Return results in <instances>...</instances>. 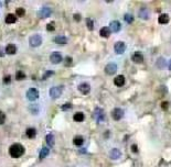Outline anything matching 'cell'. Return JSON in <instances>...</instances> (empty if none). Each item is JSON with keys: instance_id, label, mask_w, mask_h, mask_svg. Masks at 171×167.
<instances>
[{"instance_id": "1", "label": "cell", "mask_w": 171, "mask_h": 167, "mask_svg": "<svg viewBox=\"0 0 171 167\" xmlns=\"http://www.w3.org/2000/svg\"><path fill=\"white\" fill-rule=\"evenodd\" d=\"M9 153H10V155L13 158H18L25 154V148H23L21 144H18V143H17V144L11 145L10 148H9Z\"/></svg>"}, {"instance_id": "2", "label": "cell", "mask_w": 171, "mask_h": 167, "mask_svg": "<svg viewBox=\"0 0 171 167\" xmlns=\"http://www.w3.org/2000/svg\"><path fill=\"white\" fill-rule=\"evenodd\" d=\"M93 117L96 120L97 123H101L103 121H105V113L103 111V109L101 108H96L94 110V113H93Z\"/></svg>"}, {"instance_id": "3", "label": "cell", "mask_w": 171, "mask_h": 167, "mask_svg": "<svg viewBox=\"0 0 171 167\" xmlns=\"http://www.w3.org/2000/svg\"><path fill=\"white\" fill-rule=\"evenodd\" d=\"M29 44L32 46V47H38L42 44V36L40 34H34L32 35L29 40Z\"/></svg>"}, {"instance_id": "4", "label": "cell", "mask_w": 171, "mask_h": 167, "mask_svg": "<svg viewBox=\"0 0 171 167\" xmlns=\"http://www.w3.org/2000/svg\"><path fill=\"white\" fill-rule=\"evenodd\" d=\"M63 93V86H56V87H52L50 89V96L52 98L57 99Z\"/></svg>"}, {"instance_id": "5", "label": "cell", "mask_w": 171, "mask_h": 167, "mask_svg": "<svg viewBox=\"0 0 171 167\" xmlns=\"http://www.w3.org/2000/svg\"><path fill=\"white\" fill-rule=\"evenodd\" d=\"M39 90L35 88H30L28 91H27V98L29 99L30 101H34L39 98Z\"/></svg>"}, {"instance_id": "6", "label": "cell", "mask_w": 171, "mask_h": 167, "mask_svg": "<svg viewBox=\"0 0 171 167\" xmlns=\"http://www.w3.org/2000/svg\"><path fill=\"white\" fill-rule=\"evenodd\" d=\"M52 13V10L49 8V7H43V8H41L39 10V12H38V15L40 17L41 19H46V18H49Z\"/></svg>"}, {"instance_id": "7", "label": "cell", "mask_w": 171, "mask_h": 167, "mask_svg": "<svg viewBox=\"0 0 171 167\" xmlns=\"http://www.w3.org/2000/svg\"><path fill=\"white\" fill-rule=\"evenodd\" d=\"M126 49V44L121 41H118L116 42L115 45H114V51H115L117 54H123Z\"/></svg>"}, {"instance_id": "8", "label": "cell", "mask_w": 171, "mask_h": 167, "mask_svg": "<svg viewBox=\"0 0 171 167\" xmlns=\"http://www.w3.org/2000/svg\"><path fill=\"white\" fill-rule=\"evenodd\" d=\"M111 117H113L114 120L118 121V120H121V119L124 117V111L119 108H115L111 111Z\"/></svg>"}, {"instance_id": "9", "label": "cell", "mask_w": 171, "mask_h": 167, "mask_svg": "<svg viewBox=\"0 0 171 167\" xmlns=\"http://www.w3.org/2000/svg\"><path fill=\"white\" fill-rule=\"evenodd\" d=\"M117 72V65L115 63H109L106 65L105 67V73L107 75H114Z\"/></svg>"}, {"instance_id": "10", "label": "cell", "mask_w": 171, "mask_h": 167, "mask_svg": "<svg viewBox=\"0 0 171 167\" xmlns=\"http://www.w3.org/2000/svg\"><path fill=\"white\" fill-rule=\"evenodd\" d=\"M50 61L51 63H53V64H59L62 62V55L61 53L59 52H54V53H52L50 56Z\"/></svg>"}, {"instance_id": "11", "label": "cell", "mask_w": 171, "mask_h": 167, "mask_svg": "<svg viewBox=\"0 0 171 167\" xmlns=\"http://www.w3.org/2000/svg\"><path fill=\"white\" fill-rule=\"evenodd\" d=\"M131 59H132V62L134 63H136V64H140L144 62V55L141 54L140 52H135L132 56H131Z\"/></svg>"}, {"instance_id": "12", "label": "cell", "mask_w": 171, "mask_h": 167, "mask_svg": "<svg viewBox=\"0 0 171 167\" xmlns=\"http://www.w3.org/2000/svg\"><path fill=\"white\" fill-rule=\"evenodd\" d=\"M109 29H111V31H113V32H118V31H121V23H119V21H117V20H115V21H111V24H109V26H108Z\"/></svg>"}, {"instance_id": "13", "label": "cell", "mask_w": 171, "mask_h": 167, "mask_svg": "<svg viewBox=\"0 0 171 167\" xmlns=\"http://www.w3.org/2000/svg\"><path fill=\"white\" fill-rule=\"evenodd\" d=\"M78 90H80L83 95H87V93H90V91H91V86H90L88 84L83 83L78 86Z\"/></svg>"}, {"instance_id": "14", "label": "cell", "mask_w": 171, "mask_h": 167, "mask_svg": "<svg viewBox=\"0 0 171 167\" xmlns=\"http://www.w3.org/2000/svg\"><path fill=\"white\" fill-rule=\"evenodd\" d=\"M114 84H115L117 87H121L125 85V77L123 75H118L116 76L115 79H114Z\"/></svg>"}, {"instance_id": "15", "label": "cell", "mask_w": 171, "mask_h": 167, "mask_svg": "<svg viewBox=\"0 0 171 167\" xmlns=\"http://www.w3.org/2000/svg\"><path fill=\"white\" fill-rule=\"evenodd\" d=\"M6 53L10 55H15L17 53V46L15 44H12V43L8 44L6 46Z\"/></svg>"}, {"instance_id": "16", "label": "cell", "mask_w": 171, "mask_h": 167, "mask_svg": "<svg viewBox=\"0 0 171 167\" xmlns=\"http://www.w3.org/2000/svg\"><path fill=\"white\" fill-rule=\"evenodd\" d=\"M54 42L59 45H65L67 43V39H66L65 36H63V35H57L54 39Z\"/></svg>"}, {"instance_id": "17", "label": "cell", "mask_w": 171, "mask_h": 167, "mask_svg": "<svg viewBox=\"0 0 171 167\" xmlns=\"http://www.w3.org/2000/svg\"><path fill=\"white\" fill-rule=\"evenodd\" d=\"M109 155H111V158H113V159H118V158H121V153L118 148H113L111 151V154H109Z\"/></svg>"}, {"instance_id": "18", "label": "cell", "mask_w": 171, "mask_h": 167, "mask_svg": "<svg viewBox=\"0 0 171 167\" xmlns=\"http://www.w3.org/2000/svg\"><path fill=\"white\" fill-rule=\"evenodd\" d=\"M169 15H167V13H162V15H159V18H158V22L161 23V24H167L168 22H169Z\"/></svg>"}, {"instance_id": "19", "label": "cell", "mask_w": 171, "mask_h": 167, "mask_svg": "<svg viewBox=\"0 0 171 167\" xmlns=\"http://www.w3.org/2000/svg\"><path fill=\"white\" fill-rule=\"evenodd\" d=\"M139 17H140V19H142V20L149 19V11H148V9H146V8L140 9V11H139Z\"/></svg>"}, {"instance_id": "20", "label": "cell", "mask_w": 171, "mask_h": 167, "mask_svg": "<svg viewBox=\"0 0 171 167\" xmlns=\"http://www.w3.org/2000/svg\"><path fill=\"white\" fill-rule=\"evenodd\" d=\"M111 29L108 28V26H104V28H102L101 29V32H100V34H101L102 38H108L109 35H111Z\"/></svg>"}, {"instance_id": "21", "label": "cell", "mask_w": 171, "mask_h": 167, "mask_svg": "<svg viewBox=\"0 0 171 167\" xmlns=\"http://www.w3.org/2000/svg\"><path fill=\"white\" fill-rule=\"evenodd\" d=\"M15 21H17V17H15V15H12V13L7 15V17H6V23L12 24V23H15Z\"/></svg>"}, {"instance_id": "22", "label": "cell", "mask_w": 171, "mask_h": 167, "mask_svg": "<svg viewBox=\"0 0 171 167\" xmlns=\"http://www.w3.org/2000/svg\"><path fill=\"white\" fill-rule=\"evenodd\" d=\"M73 143H74V145H76V146H81L84 143V138H83V136L76 135L75 138H73Z\"/></svg>"}, {"instance_id": "23", "label": "cell", "mask_w": 171, "mask_h": 167, "mask_svg": "<svg viewBox=\"0 0 171 167\" xmlns=\"http://www.w3.org/2000/svg\"><path fill=\"white\" fill-rule=\"evenodd\" d=\"M25 134H27V136L29 138H35V135H36V131H35V129H33V128H29V129H27Z\"/></svg>"}, {"instance_id": "24", "label": "cell", "mask_w": 171, "mask_h": 167, "mask_svg": "<svg viewBox=\"0 0 171 167\" xmlns=\"http://www.w3.org/2000/svg\"><path fill=\"white\" fill-rule=\"evenodd\" d=\"M73 119H74V121H75V122H82V121H84V113L83 112H76L75 114H74Z\"/></svg>"}, {"instance_id": "25", "label": "cell", "mask_w": 171, "mask_h": 167, "mask_svg": "<svg viewBox=\"0 0 171 167\" xmlns=\"http://www.w3.org/2000/svg\"><path fill=\"white\" fill-rule=\"evenodd\" d=\"M46 143H48V145L49 146H53L54 145V136H53V134H48L46 135Z\"/></svg>"}, {"instance_id": "26", "label": "cell", "mask_w": 171, "mask_h": 167, "mask_svg": "<svg viewBox=\"0 0 171 167\" xmlns=\"http://www.w3.org/2000/svg\"><path fill=\"white\" fill-rule=\"evenodd\" d=\"M49 153H50V150L48 148H43L41 150V153H40V159H43V158H46L48 155H49Z\"/></svg>"}, {"instance_id": "27", "label": "cell", "mask_w": 171, "mask_h": 167, "mask_svg": "<svg viewBox=\"0 0 171 167\" xmlns=\"http://www.w3.org/2000/svg\"><path fill=\"white\" fill-rule=\"evenodd\" d=\"M15 78H17V80H23L25 78V74L22 70H18L15 74Z\"/></svg>"}, {"instance_id": "28", "label": "cell", "mask_w": 171, "mask_h": 167, "mask_svg": "<svg viewBox=\"0 0 171 167\" xmlns=\"http://www.w3.org/2000/svg\"><path fill=\"white\" fill-rule=\"evenodd\" d=\"M124 20H125L127 23H132L134 22V17L130 15V13H126L124 15Z\"/></svg>"}, {"instance_id": "29", "label": "cell", "mask_w": 171, "mask_h": 167, "mask_svg": "<svg viewBox=\"0 0 171 167\" xmlns=\"http://www.w3.org/2000/svg\"><path fill=\"white\" fill-rule=\"evenodd\" d=\"M54 29H55V23H54L53 21L46 24V30H48L49 32H52V31H54Z\"/></svg>"}, {"instance_id": "30", "label": "cell", "mask_w": 171, "mask_h": 167, "mask_svg": "<svg viewBox=\"0 0 171 167\" xmlns=\"http://www.w3.org/2000/svg\"><path fill=\"white\" fill-rule=\"evenodd\" d=\"M86 24H87V28L88 30H93L94 29V22L92 19H87L86 20Z\"/></svg>"}, {"instance_id": "31", "label": "cell", "mask_w": 171, "mask_h": 167, "mask_svg": "<svg viewBox=\"0 0 171 167\" xmlns=\"http://www.w3.org/2000/svg\"><path fill=\"white\" fill-rule=\"evenodd\" d=\"M53 74H54V73H53V70H46V74L42 76V79H43V80H46V79H48L50 76H52Z\"/></svg>"}, {"instance_id": "32", "label": "cell", "mask_w": 171, "mask_h": 167, "mask_svg": "<svg viewBox=\"0 0 171 167\" xmlns=\"http://www.w3.org/2000/svg\"><path fill=\"white\" fill-rule=\"evenodd\" d=\"M25 10L23 8H18L17 9V15L18 17H22V15H25Z\"/></svg>"}, {"instance_id": "33", "label": "cell", "mask_w": 171, "mask_h": 167, "mask_svg": "<svg viewBox=\"0 0 171 167\" xmlns=\"http://www.w3.org/2000/svg\"><path fill=\"white\" fill-rule=\"evenodd\" d=\"M165 65H166V63H165V59H163V58H159V59H158V63H157V66H158V67L162 68Z\"/></svg>"}, {"instance_id": "34", "label": "cell", "mask_w": 171, "mask_h": 167, "mask_svg": "<svg viewBox=\"0 0 171 167\" xmlns=\"http://www.w3.org/2000/svg\"><path fill=\"white\" fill-rule=\"evenodd\" d=\"M6 121V114L2 111H0V124H4Z\"/></svg>"}, {"instance_id": "35", "label": "cell", "mask_w": 171, "mask_h": 167, "mask_svg": "<svg viewBox=\"0 0 171 167\" xmlns=\"http://www.w3.org/2000/svg\"><path fill=\"white\" fill-rule=\"evenodd\" d=\"M69 109H72V104H71V103H65L64 106H62V110H63V111H66V110H69Z\"/></svg>"}, {"instance_id": "36", "label": "cell", "mask_w": 171, "mask_h": 167, "mask_svg": "<svg viewBox=\"0 0 171 167\" xmlns=\"http://www.w3.org/2000/svg\"><path fill=\"white\" fill-rule=\"evenodd\" d=\"M70 65H72V57L67 56L65 57V66H70Z\"/></svg>"}, {"instance_id": "37", "label": "cell", "mask_w": 171, "mask_h": 167, "mask_svg": "<svg viewBox=\"0 0 171 167\" xmlns=\"http://www.w3.org/2000/svg\"><path fill=\"white\" fill-rule=\"evenodd\" d=\"M161 108L163 109V110H167V109L169 108V103L167 102V101H163V102L161 103Z\"/></svg>"}, {"instance_id": "38", "label": "cell", "mask_w": 171, "mask_h": 167, "mask_svg": "<svg viewBox=\"0 0 171 167\" xmlns=\"http://www.w3.org/2000/svg\"><path fill=\"white\" fill-rule=\"evenodd\" d=\"M11 80V77L10 76H5V78H4V83L5 84H9Z\"/></svg>"}, {"instance_id": "39", "label": "cell", "mask_w": 171, "mask_h": 167, "mask_svg": "<svg viewBox=\"0 0 171 167\" xmlns=\"http://www.w3.org/2000/svg\"><path fill=\"white\" fill-rule=\"evenodd\" d=\"M131 151H132L134 153L138 152V150H137V145H135V144H134V145H131Z\"/></svg>"}, {"instance_id": "40", "label": "cell", "mask_w": 171, "mask_h": 167, "mask_svg": "<svg viewBox=\"0 0 171 167\" xmlns=\"http://www.w3.org/2000/svg\"><path fill=\"white\" fill-rule=\"evenodd\" d=\"M74 20L75 21H81V15H77V13L74 15Z\"/></svg>"}, {"instance_id": "41", "label": "cell", "mask_w": 171, "mask_h": 167, "mask_svg": "<svg viewBox=\"0 0 171 167\" xmlns=\"http://www.w3.org/2000/svg\"><path fill=\"white\" fill-rule=\"evenodd\" d=\"M5 56V53H4V47L0 46V57H4Z\"/></svg>"}, {"instance_id": "42", "label": "cell", "mask_w": 171, "mask_h": 167, "mask_svg": "<svg viewBox=\"0 0 171 167\" xmlns=\"http://www.w3.org/2000/svg\"><path fill=\"white\" fill-rule=\"evenodd\" d=\"M169 69L171 70V59L169 61Z\"/></svg>"}]
</instances>
